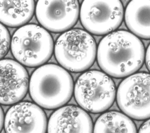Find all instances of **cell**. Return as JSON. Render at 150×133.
Returning a JSON list of instances; mask_svg holds the SVG:
<instances>
[{
	"mask_svg": "<svg viewBox=\"0 0 150 133\" xmlns=\"http://www.w3.org/2000/svg\"><path fill=\"white\" fill-rule=\"evenodd\" d=\"M33 1H0V22L9 27L22 26L32 18Z\"/></svg>",
	"mask_w": 150,
	"mask_h": 133,
	"instance_id": "obj_13",
	"label": "cell"
},
{
	"mask_svg": "<svg viewBox=\"0 0 150 133\" xmlns=\"http://www.w3.org/2000/svg\"><path fill=\"white\" fill-rule=\"evenodd\" d=\"M123 16V6L118 0H86L80 10L82 25L96 35L111 33L120 25Z\"/></svg>",
	"mask_w": 150,
	"mask_h": 133,
	"instance_id": "obj_7",
	"label": "cell"
},
{
	"mask_svg": "<svg viewBox=\"0 0 150 133\" xmlns=\"http://www.w3.org/2000/svg\"><path fill=\"white\" fill-rule=\"evenodd\" d=\"M79 15L77 1H39L36 16L45 29L53 32L68 30L77 22Z\"/></svg>",
	"mask_w": 150,
	"mask_h": 133,
	"instance_id": "obj_8",
	"label": "cell"
},
{
	"mask_svg": "<svg viewBox=\"0 0 150 133\" xmlns=\"http://www.w3.org/2000/svg\"><path fill=\"white\" fill-rule=\"evenodd\" d=\"M145 63L147 68L150 71V44L149 45L145 54Z\"/></svg>",
	"mask_w": 150,
	"mask_h": 133,
	"instance_id": "obj_17",
	"label": "cell"
},
{
	"mask_svg": "<svg viewBox=\"0 0 150 133\" xmlns=\"http://www.w3.org/2000/svg\"><path fill=\"white\" fill-rule=\"evenodd\" d=\"M11 48L13 56L20 63L28 67H37L50 59L53 51V40L45 28L29 24L15 31Z\"/></svg>",
	"mask_w": 150,
	"mask_h": 133,
	"instance_id": "obj_3",
	"label": "cell"
},
{
	"mask_svg": "<svg viewBox=\"0 0 150 133\" xmlns=\"http://www.w3.org/2000/svg\"><path fill=\"white\" fill-rule=\"evenodd\" d=\"M93 133H137L134 122L118 111H108L97 120Z\"/></svg>",
	"mask_w": 150,
	"mask_h": 133,
	"instance_id": "obj_14",
	"label": "cell"
},
{
	"mask_svg": "<svg viewBox=\"0 0 150 133\" xmlns=\"http://www.w3.org/2000/svg\"><path fill=\"white\" fill-rule=\"evenodd\" d=\"M125 21L135 36L150 39V0H134L127 5Z\"/></svg>",
	"mask_w": 150,
	"mask_h": 133,
	"instance_id": "obj_12",
	"label": "cell"
},
{
	"mask_svg": "<svg viewBox=\"0 0 150 133\" xmlns=\"http://www.w3.org/2000/svg\"><path fill=\"white\" fill-rule=\"evenodd\" d=\"M74 93L77 104L84 110L99 113L106 111L112 105L116 89L113 80L107 74L98 70H90L79 77Z\"/></svg>",
	"mask_w": 150,
	"mask_h": 133,
	"instance_id": "obj_5",
	"label": "cell"
},
{
	"mask_svg": "<svg viewBox=\"0 0 150 133\" xmlns=\"http://www.w3.org/2000/svg\"><path fill=\"white\" fill-rule=\"evenodd\" d=\"M10 35L4 25L0 23V59L8 53L10 47Z\"/></svg>",
	"mask_w": 150,
	"mask_h": 133,
	"instance_id": "obj_15",
	"label": "cell"
},
{
	"mask_svg": "<svg viewBox=\"0 0 150 133\" xmlns=\"http://www.w3.org/2000/svg\"><path fill=\"white\" fill-rule=\"evenodd\" d=\"M97 57L99 66L105 73L122 78L132 75L141 68L145 49L141 40L132 33L117 30L101 39Z\"/></svg>",
	"mask_w": 150,
	"mask_h": 133,
	"instance_id": "obj_1",
	"label": "cell"
},
{
	"mask_svg": "<svg viewBox=\"0 0 150 133\" xmlns=\"http://www.w3.org/2000/svg\"><path fill=\"white\" fill-rule=\"evenodd\" d=\"M4 123V112L3 110L0 106V132L2 129L3 125Z\"/></svg>",
	"mask_w": 150,
	"mask_h": 133,
	"instance_id": "obj_18",
	"label": "cell"
},
{
	"mask_svg": "<svg viewBox=\"0 0 150 133\" xmlns=\"http://www.w3.org/2000/svg\"><path fill=\"white\" fill-rule=\"evenodd\" d=\"M32 100L46 109H55L66 104L73 91V80L69 73L54 64H46L32 73L29 81Z\"/></svg>",
	"mask_w": 150,
	"mask_h": 133,
	"instance_id": "obj_2",
	"label": "cell"
},
{
	"mask_svg": "<svg viewBox=\"0 0 150 133\" xmlns=\"http://www.w3.org/2000/svg\"><path fill=\"white\" fill-rule=\"evenodd\" d=\"M6 133H46L47 118L44 111L30 102L12 106L4 119Z\"/></svg>",
	"mask_w": 150,
	"mask_h": 133,
	"instance_id": "obj_9",
	"label": "cell"
},
{
	"mask_svg": "<svg viewBox=\"0 0 150 133\" xmlns=\"http://www.w3.org/2000/svg\"><path fill=\"white\" fill-rule=\"evenodd\" d=\"M29 83L28 73L22 64L12 59L0 60V104L11 105L22 100Z\"/></svg>",
	"mask_w": 150,
	"mask_h": 133,
	"instance_id": "obj_10",
	"label": "cell"
},
{
	"mask_svg": "<svg viewBox=\"0 0 150 133\" xmlns=\"http://www.w3.org/2000/svg\"><path fill=\"white\" fill-rule=\"evenodd\" d=\"M118 107L137 120L150 118V74L137 73L123 80L117 93Z\"/></svg>",
	"mask_w": 150,
	"mask_h": 133,
	"instance_id": "obj_6",
	"label": "cell"
},
{
	"mask_svg": "<svg viewBox=\"0 0 150 133\" xmlns=\"http://www.w3.org/2000/svg\"><path fill=\"white\" fill-rule=\"evenodd\" d=\"M47 133H93V122L89 114L76 105H66L50 116Z\"/></svg>",
	"mask_w": 150,
	"mask_h": 133,
	"instance_id": "obj_11",
	"label": "cell"
},
{
	"mask_svg": "<svg viewBox=\"0 0 150 133\" xmlns=\"http://www.w3.org/2000/svg\"><path fill=\"white\" fill-rule=\"evenodd\" d=\"M54 54L59 63L72 72H81L89 69L96 56V43L87 32L69 30L57 39Z\"/></svg>",
	"mask_w": 150,
	"mask_h": 133,
	"instance_id": "obj_4",
	"label": "cell"
},
{
	"mask_svg": "<svg viewBox=\"0 0 150 133\" xmlns=\"http://www.w3.org/2000/svg\"><path fill=\"white\" fill-rule=\"evenodd\" d=\"M138 133H150V118L142 124Z\"/></svg>",
	"mask_w": 150,
	"mask_h": 133,
	"instance_id": "obj_16",
	"label": "cell"
}]
</instances>
